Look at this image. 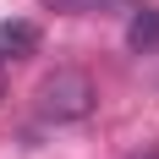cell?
Returning <instances> with one entry per match:
<instances>
[{
    "label": "cell",
    "mask_w": 159,
    "mask_h": 159,
    "mask_svg": "<svg viewBox=\"0 0 159 159\" xmlns=\"http://www.w3.org/2000/svg\"><path fill=\"white\" fill-rule=\"evenodd\" d=\"M0 99H6V71H0Z\"/></svg>",
    "instance_id": "4"
},
{
    "label": "cell",
    "mask_w": 159,
    "mask_h": 159,
    "mask_svg": "<svg viewBox=\"0 0 159 159\" xmlns=\"http://www.w3.org/2000/svg\"><path fill=\"white\" fill-rule=\"evenodd\" d=\"M126 44H132V49H159V6H143V11L132 16Z\"/></svg>",
    "instance_id": "3"
},
{
    "label": "cell",
    "mask_w": 159,
    "mask_h": 159,
    "mask_svg": "<svg viewBox=\"0 0 159 159\" xmlns=\"http://www.w3.org/2000/svg\"><path fill=\"white\" fill-rule=\"evenodd\" d=\"M33 49H39V28L33 22H22V16L16 22H0V66L6 61H28Z\"/></svg>",
    "instance_id": "2"
},
{
    "label": "cell",
    "mask_w": 159,
    "mask_h": 159,
    "mask_svg": "<svg viewBox=\"0 0 159 159\" xmlns=\"http://www.w3.org/2000/svg\"><path fill=\"white\" fill-rule=\"evenodd\" d=\"M99 104V88L88 71H77V66H61V71H49L44 82H39V115L44 121H55V126H66V121H88Z\"/></svg>",
    "instance_id": "1"
}]
</instances>
